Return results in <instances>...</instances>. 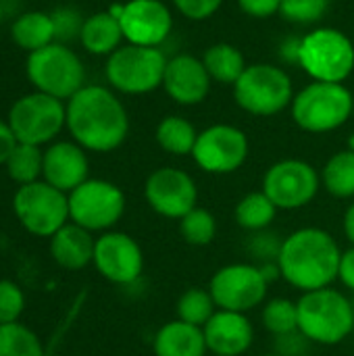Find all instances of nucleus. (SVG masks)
Listing matches in <instances>:
<instances>
[{"instance_id": "f03ea898", "label": "nucleus", "mask_w": 354, "mask_h": 356, "mask_svg": "<svg viewBox=\"0 0 354 356\" xmlns=\"http://www.w3.org/2000/svg\"><path fill=\"white\" fill-rule=\"evenodd\" d=\"M342 250L321 227H300L284 238L277 259L280 277L300 292L321 290L338 280Z\"/></svg>"}, {"instance_id": "20e7f679", "label": "nucleus", "mask_w": 354, "mask_h": 356, "mask_svg": "<svg viewBox=\"0 0 354 356\" xmlns=\"http://www.w3.org/2000/svg\"><path fill=\"white\" fill-rule=\"evenodd\" d=\"M294 123L309 134H328L342 127L354 108L353 92L344 83L313 81L294 94L292 100Z\"/></svg>"}, {"instance_id": "f257e3e1", "label": "nucleus", "mask_w": 354, "mask_h": 356, "mask_svg": "<svg viewBox=\"0 0 354 356\" xmlns=\"http://www.w3.org/2000/svg\"><path fill=\"white\" fill-rule=\"evenodd\" d=\"M67 129L83 150L113 152L129 134V117L111 90L83 86L67 102Z\"/></svg>"}, {"instance_id": "c9c22d12", "label": "nucleus", "mask_w": 354, "mask_h": 356, "mask_svg": "<svg viewBox=\"0 0 354 356\" xmlns=\"http://www.w3.org/2000/svg\"><path fill=\"white\" fill-rule=\"evenodd\" d=\"M25 311L23 288L10 280H0V325L17 323Z\"/></svg>"}, {"instance_id": "9b49d317", "label": "nucleus", "mask_w": 354, "mask_h": 356, "mask_svg": "<svg viewBox=\"0 0 354 356\" xmlns=\"http://www.w3.org/2000/svg\"><path fill=\"white\" fill-rule=\"evenodd\" d=\"M6 123L19 144L44 146L52 142L67 125V106L54 96L33 92L21 96L10 106Z\"/></svg>"}, {"instance_id": "c03bdc74", "label": "nucleus", "mask_w": 354, "mask_h": 356, "mask_svg": "<svg viewBox=\"0 0 354 356\" xmlns=\"http://www.w3.org/2000/svg\"><path fill=\"white\" fill-rule=\"evenodd\" d=\"M348 150H353L354 152V134L348 138Z\"/></svg>"}, {"instance_id": "c756f323", "label": "nucleus", "mask_w": 354, "mask_h": 356, "mask_svg": "<svg viewBox=\"0 0 354 356\" xmlns=\"http://www.w3.org/2000/svg\"><path fill=\"white\" fill-rule=\"evenodd\" d=\"M175 313L179 321H186L196 327H204L209 319L217 313V305L209 292V288H190L186 290L175 305Z\"/></svg>"}, {"instance_id": "f8f14e48", "label": "nucleus", "mask_w": 354, "mask_h": 356, "mask_svg": "<svg viewBox=\"0 0 354 356\" xmlns=\"http://www.w3.org/2000/svg\"><path fill=\"white\" fill-rule=\"evenodd\" d=\"M269 280L255 263H232L217 269L209 282V292L217 309L250 313L267 302Z\"/></svg>"}, {"instance_id": "1a4fd4ad", "label": "nucleus", "mask_w": 354, "mask_h": 356, "mask_svg": "<svg viewBox=\"0 0 354 356\" xmlns=\"http://www.w3.org/2000/svg\"><path fill=\"white\" fill-rule=\"evenodd\" d=\"M298 65L315 81L342 83L354 69V46L351 38L332 27H319L300 40Z\"/></svg>"}, {"instance_id": "2f4dec72", "label": "nucleus", "mask_w": 354, "mask_h": 356, "mask_svg": "<svg viewBox=\"0 0 354 356\" xmlns=\"http://www.w3.org/2000/svg\"><path fill=\"white\" fill-rule=\"evenodd\" d=\"M263 327L273 336H286L298 332V307L290 298H271L263 305L261 311Z\"/></svg>"}, {"instance_id": "e433bc0d", "label": "nucleus", "mask_w": 354, "mask_h": 356, "mask_svg": "<svg viewBox=\"0 0 354 356\" xmlns=\"http://www.w3.org/2000/svg\"><path fill=\"white\" fill-rule=\"evenodd\" d=\"M50 17L54 23V40H58L61 44L81 33L83 21L79 19V13H75L73 8H56Z\"/></svg>"}, {"instance_id": "c85d7f7f", "label": "nucleus", "mask_w": 354, "mask_h": 356, "mask_svg": "<svg viewBox=\"0 0 354 356\" xmlns=\"http://www.w3.org/2000/svg\"><path fill=\"white\" fill-rule=\"evenodd\" d=\"M4 167L8 177L19 186L40 181L44 169V150L31 144H17Z\"/></svg>"}, {"instance_id": "58836bf2", "label": "nucleus", "mask_w": 354, "mask_h": 356, "mask_svg": "<svg viewBox=\"0 0 354 356\" xmlns=\"http://www.w3.org/2000/svg\"><path fill=\"white\" fill-rule=\"evenodd\" d=\"M309 348H311V342L300 332H292V334L275 338V355L277 356H307Z\"/></svg>"}, {"instance_id": "4c0bfd02", "label": "nucleus", "mask_w": 354, "mask_h": 356, "mask_svg": "<svg viewBox=\"0 0 354 356\" xmlns=\"http://www.w3.org/2000/svg\"><path fill=\"white\" fill-rule=\"evenodd\" d=\"M221 2L223 0H173L175 8L192 21H202L213 17L219 10Z\"/></svg>"}, {"instance_id": "473e14b6", "label": "nucleus", "mask_w": 354, "mask_h": 356, "mask_svg": "<svg viewBox=\"0 0 354 356\" xmlns=\"http://www.w3.org/2000/svg\"><path fill=\"white\" fill-rule=\"evenodd\" d=\"M0 356H44V346L27 325L6 323L0 325Z\"/></svg>"}, {"instance_id": "7c9ffc66", "label": "nucleus", "mask_w": 354, "mask_h": 356, "mask_svg": "<svg viewBox=\"0 0 354 356\" xmlns=\"http://www.w3.org/2000/svg\"><path fill=\"white\" fill-rule=\"evenodd\" d=\"M179 236L190 246H209L217 238V219L211 211L196 207L177 221Z\"/></svg>"}, {"instance_id": "4be33fe9", "label": "nucleus", "mask_w": 354, "mask_h": 356, "mask_svg": "<svg viewBox=\"0 0 354 356\" xmlns=\"http://www.w3.org/2000/svg\"><path fill=\"white\" fill-rule=\"evenodd\" d=\"M154 356H207V340L202 327L173 319L154 334Z\"/></svg>"}, {"instance_id": "412c9836", "label": "nucleus", "mask_w": 354, "mask_h": 356, "mask_svg": "<svg viewBox=\"0 0 354 356\" xmlns=\"http://www.w3.org/2000/svg\"><path fill=\"white\" fill-rule=\"evenodd\" d=\"M96 238L92 232L79 227L77 223H67L61 227L48 244L52 261L67 271H81L94 261Z\"/></svg>"}, {"instance_id": "39448f33", "label": "nucleus", "mask_w": 354, "mask_h": 356, "mask_svg": "<svg viewBox=\"0 0 354 356\" xmlns=\"http://www.w3.org/2000/svg\"><path fill=\"white\" fill-rule=\"evenodd\" d=\"M234 98L238 106L257 117H273L292 104V79L275 65H248L242 77L234 83Z\"/></svg>"}, {"instance_id": "de8ad7c7", "label": "nucleus", "mask_w": 354, "mask_h": 356, "mask_svg": "<svg viewBox=\"0 0 354 356\" xmlns=\"http://www.w3.org/2000/svg\"><path fill=\"white\" fill-rule=\"evenodd\" d=\"M353 309H354V300H353Z\"/></svg>"}, {"instance_id": "09e8293b", "label": "nucleus", "mask_w": 354, "mask_h": 356, "mask_svg": "<svg viewBox=\"0 0 354 356\" xmlns=\"http://www.w3.org/2000/svg\"><path fill=\"white\" fill-rule=\"evenodd\" d=\"M213 356H219V355H213Z\"/></svg>"}, {"instance_id": "b1692460", "label": "nucleus", "mask_w": 354, "mask_h": 356, "mask_svg": "<svg viewBox=\"0 0 354 356\" xmlns=\"http://www.w3.org/2000/svg\"><path fill=\"white\" fill-rule=\"evenodd\" d=\"M15 44L27 52H35L54 42V23L52 17L42 10H31L15 19L10 27Z\"/></svg>"}, {"instance_id": "423d86ee", "label": "nucleus", "mask_w": 354, "mask_h": 356, "mask_svg": "<svg viewBox=\"0 0 354 356\" xmlns=\"http://www.w3.org/2000/svg\"><path fill=\"white\" fill-rule=\"evenodd\" d=\"M13 211L21 227L35 238H52L69 219V194L44 179L19 186L13 196Z\"/></svg>"}, {"instance_id": "79ce46f5", "label": "nucleus", "mask_w": 354, "mask_h": 356, "mask_svg": "<svg viewBox=\"0 0 354 356\" xmlns=\"http://www.w3.org/2000/svg\"><path fill=\"white\" fill-rule=\"evenodd\" d=\"M17 138L10 129L8 123L0 121V165H6L8 156L13 154V150L17 148Z\"/></svg>"}, {"instance_id": "49530a36", "label": "nucleus", "mask_w": 354, "mask_h": 356, "mask_svg": "<svg viewBox=\"0 0 354 356\" xmlns=\"http://www.w3.org/2000/svg\"><path fill=\"white\" fill-rule=\"evenodd\" d=\"M259 356H277V355H275V353H273V355H259Z\"/></svg>"}, {"instance_id": "393cba45", "label": "nucleus", "mask_w": 354, "mask_h": 356, "mask_svg": "<svg viewBox=\"0 0 354 356\" xmlns=\"http://www.w3.org/2000/svg\"><path fill=\"white\" fill-rule=\"evenodd\" d=\"M202 63H204L211 79L225 83V86H234L248 67L244 63V54L227 42L209 46L202 56Z\"/></svg>"}, {"instance_id": "ea45409f", "label": "nucleus", "mask_w": 354, "mask_h": 356, "mask_svg": "<svg viewBox=\"0 0 354 356\" xmlns=\"http://www.w3.org/2000/svg\"><path fill=\"white\" fill-rule=\"evenodd\" d=\"M240 8L255 19H267L275 13H280L282 0H238Z\"/></svg>"}, {"instance_id": "cd10ccee", "label": "nucleus", "mask_w": 354, "mask_h": 356, "mask_svg": "<svg viewBox=\"0 0 354 356\" xmlns=\"http://www.w3.org/2000/svg\"><path fill=\"white\" fill-rule=\"evenodd\" d=\"M198 140V131L196 127L177 115H169L165 119H161V123L156 125V144L175 156H192V150L196 146Z\"/></svg>"}, {"instance_id": "dca6fc26", "label": "nucleus", "mask_w": 354, "mask_h": 356, "mask_svg": "<svg viewBox=\"0 0 354 356\" xmlns=\"http://www.w3.org/2000/svg\"><path fill=\"white\" fill-rule=\"evenodd\" d=\"M96 271L111 284L129 286L144 271V252L136 238L125 232H104L96 238L94 261Z\"/></svg>"}, {"instance_id": "5701e85b", "label": "nucleus", "mask_w": 354, "mask_h": 356, "mask_svg": "<svg viewBox=\"0 0 354 356\" xmlns=\"http://www.w3.org/2000/svg\"><path fill=\"white\" fill-rule=\"evenodd\" d=\"M79 40L88 52L111 56L123 40V29L119 19H115L108 10L96 13L83 21Z\"/></svg>"}, {"instance_id": "4468645a", "label": "nucleus", "mask_w": 354, "mask_h": 356, "mask_svg": "<svg viewBox=\"0 0 354 356\" xmlns=\"http://www.w3.org/2000/svg\"><path fill=\"white\" fill-rule=\"evenodd\" d=\"M248 150V138L240 127L230 123H215L198 134L192 159L204 173L227 175L246 163Z\"/></svg>"}, {"instance_id": "bb28decb", "label": "nucleus", "mask_w": 354, "mask_h": 356, "mask_svg": "<svg viewBox=\"0 0 354 356\" xmlns=\"http://www.w3.org/2000/svg\"><path fill=\"white\" fill-rule=\"evenodd\" d=\"M277 211L280 209L271 202V198L263 190H259V192H248L246 196L240 198L234 211V219L244 232L252 234V232L269 229L271 223L275 221Z\"/></svg>"}, {"instance_id": "a18cd8bd", "label": "nucleus", "mask_w": 354, "mask_h": 356, "mask_svg": "<svg viewBox=\"0 0 354 356\" xmlns=\"http://www.w3.org/2000/svg\"><path fill=\"white\" fill-rule=\"evenodd\" d=\"M2 17H4V8H2V2H0V23H2Z\"/></svg>"}, {"instance_id": "f704fd0d", "label": "nucleus", "mask_w": 354, "mask_h": 356, "mask_svg": "<svg viewBox=\"0 0 354 356\" xmlns=\"http://www.w3.org/2000/svg\"><path fill=\"white\" fill-rule=\"evenodd\" d=\"M330 6V0H282L280 13L292 23H315L319 21Z\"/></svg>"}, {"instance_id": "2eb2a0df", "label": "nucleus", "mask_w": 354, "mask_h": 356, "mask_svg": "<svg viewBox=\"0 0 354 356\" xmlns=\"http://www.w3.org/2000/svg\"><path fill=\"white\" fill-rule=\"evenodd\" d=\"M144 198L156 215L179 221L198 207V186L184 169L161 167L146 177Z\"/></svg>"}, {"instance_id": "0eeeda50", "label": "nucleus", "mask_w": 354, "mask_h": 356, "mask_svg": "<svg viewBox=\"0 0 354 356\" xmlns=\"http://www.w3.org/2000/svg\"><path fill=\"white\" fill-rule=\"evenodd\" d=\"M27 77L38 92L69 100L83 88L86 71L79 56L61 42H52L27 56Z\"/></svg>"}, {"instance_id": "72a5a7b5", "label": "nucleus", "mask_w": 354, "mask_h": 356, "mask_svg": "<svg viewBox=\"0 0 354 356\" xmlns=\"http://www.w3.org/2000/svg\"><path fill=\"white\" fill-rule=\"evenodd\" d=\"M284 238L275 232L263 229L252 232L246 238V252L255 259V265H277L280 252H282Z\"/></svg>"}, {"instance_id": "f3484780", "label": "nucleus", "mask_w": 354, "mask_h": 356, "mask_svg": "<svg viewBox=\"0 0 354 356\" xmlns=\"http://www.w3.org/2000/svg\"><path fill=\"white\" fill-rule=\"evenodd\" d=\"M123 38L138 46H156L167 40L173 17L163 0H129L119 19Z\"/></svg>"}, {"instance_id": "7ed1b4c3", "label": "nucleus", "mask_w": 354, "mask_h": 356, "mask_svg": "<svg viewBox=\"0 0 354 356\" xmlns=\"http://www.w3.org/2000/svg\"><path fill=\"white\" fill-rule=\"evenodd\" d=\"M296 307L298 332L311 344L336 346L354 332L353 300L332 286L303 292Z\"/></svg>"}, {"instance_id": "a19ab883", "label": "nucleus", "mask_w": 354, "mask_h": 356, "mask_svg": "<svg viewBox=\"0 0 354 356\" xmlns=\"http://www.w3.org/2000/svg\"><path fill=\"white\" fill-rule=\"evenodd\" d=\"M338 280L340 284L354 292V246H351L348 250H342L340 257V269H338Z\"/></svg>"}, {"instance_id": "a878e982", "label": "nucleus", "mask_w": 354, "mask_h": 356, "mask_svg": "<svg viewBox=\"0 0 354 356\" xmlns=\"http://www.w3.org/2000/svg\"><path fill=\"white\" fill-rule=\"evenodd\" d=\"M321 186L323 190L340 200L354 198V152L340 150L328 159L321 169Z\"/></svg>"}, {"instance_id": "ddd939ff", "label": "nucleus", "mask_w": 354, "mask_h": 356, "mask_svg": "<svg viewBox=\"0 0 354 356\" xmlns=\"http://www.w3.org/2000/svg\"><path fill=\"white\" fill-rule=\"evenodd\" d=\"M319 186L321 175L311 163L303 159H284L265 171L261 190L280 211H298L315 200Z\"/></svg>"}, {"instance_id": "aec40b11", "label": "nucleus", "mask_w": 354, "mask_h": 356, "mask_svg": "<svg viewBox=\"0 0 354 356\" xmlns=\"http://www.w3.org/2000/svg\"><path fill=\"white\" fill-rule=\"evenodd\" d=\"M202 332L209 353L219 356L246 355L255 342V327L244 313L217 309Z\"/></svg>"}, {"instance_id": "6ab92c4d", "label": "nucleus", "mask_w": 354, "mask_h": 356, "mask_svg": "<svg viewBox=\"0 0 354 356\" xmlns=\"http://www.w3.org/2000/svg\"><path fill=\"white\" fill-rule=\"evenodd\" d=\"M88 173V154L77 142H54L44 150L42 179L56 190L71 194L86 179H90Z\"/></svg>"}, {"instance_id": "a211bd4d", "label": "nucleus", "mask_w": 354, "mask_h": 356, "mask_svg": "<svg viewBox=\"0 0 354 356\" xmlns=\"http://www.w3.org/2000/svg\"><path fill=\"white\" fill-rule=\"evenodd\" d=\"M211 75L204 63L192 54H177L167 60L163 88L171 100L184 106L200 104L211 90Z\"/></svg>"}, {"instance_id": "6e6552de", "label": "nucleus", "mask_w": 354, "mask_h": 356, "mask_svg": "<svg viewBox=\"0 0 354 356\" xmlns=\"http://www.w3.org/2000/svg\"><path fill=\"white\" fill-rule=\"evenodd\" d=\"M167 56L156 46H119L106 60V79L123 94H148L163 86Z\"/></svg>"}, {"instance_id": "9d476101", "label": "nucleus", "mask_w": 354, "mask_h": 356, "mask_svg": "<svg viewBox=\"0 0 354 356\" xmlns=\"http://www.w3.org/2000/svg\"><path fill=\"white\" fill-rule=\"evenodd\" d=\"M123 190L106 179H86L69 194V219L92 234H104L125 215Z\"/></svg>"}, {"instance_id": "37998d69", "label": "nucleus", "mask_w": 354, "mask_h": 356, "mask_svg": "<svg viewBox=\"0 0 354 356\" xmlns=\"http://www.w3.org/2000/svg\"><path fill=\"white\" fill-rule=\"evenodd\" d=\"M342 229H344V236H346V240L351 242V246H354V200L351 202V207L344 211Z\"/></svg>"}]
</instances>
